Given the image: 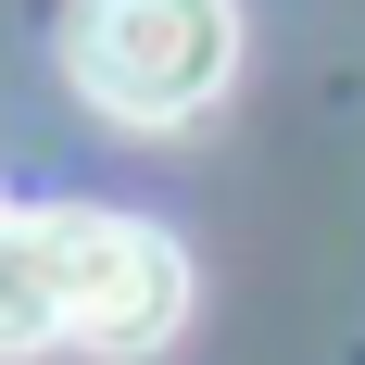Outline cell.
Returning <instances> with one entry per match:
<instances>
[{"label": "cell", "mask_w": 365, "mask_h": 365, "mask_svg": "<svg viewBox=\"0 0 365 365\" xmlns=\"http://www.w3.org/2000/svg\"><path fill=\"white\" fill-rule=\"evenodd\" d=\"M63 76L113 126H189L240 76V0H76Z\"/></svg>", "instance_id": "obj_1"}, {"label": "cell", "mask_w": 365, "mask_h": 365, "mask_svg": "<svg viewBox=\"0 0 365 365\" xmlns=\"http://www.w3.org/2000/svg\"><path fill=\"white\" fill-rule=\"evenodd\" d=\"M38 240H51V290H63V340L76 353L139 365V353H164L189 328V252L164 227L63 202V215H38Z\"/></svg>", "instance_id": "obj_2"}, {"label": "cell", "mask_w": 365, "mask_h": 365, "mask_svg": "<svg viewBox=\"0 0 365 365\" xmlns=\"http://www.w3.org/2000/svg\"><path fill=\"white\" fill-rule=\"evenodd\" d=\"M63 340V290H51V240L38 215H0V365H26Z\"/></svg>", "instance_id": "obj_3"}]
</instances>
